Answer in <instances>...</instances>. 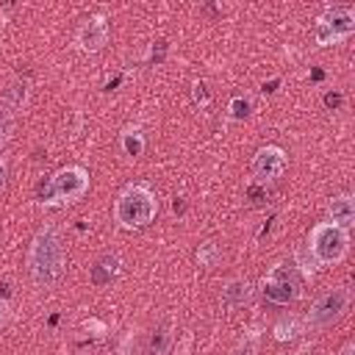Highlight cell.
<instances>
[{"label":"cell","instance_id":"8fae6325","mask_svg":"<svg viewBox=\"0 0 355 355\" xmlns=\"http://www.w3.org/2000/svg\"><path fill=\"white\" fill-rule=\"evenodd\" d=\"M252 300V286H250V280H244V277H233L225 288H222V302L227 305V308H241L244 302H250Z\"/></svg>","mask_w":355,"mask_h":355},{"label":"cell","instance_id":"d6986e66","mask_svg":"<svg viewBox=\"0 0 355 355\" xmlns=\"http://www.w3.org/2000/svg\"><path fill=\"white\" fill-rule=\"evenodd\" d=\"M230 355H258V341H255V336L241 338V341L230 349Z\"/></svg>","mask_w":355,"mask_h":355},{"label":"cell","instance_id":"52a82bcc","mask_svg":"<svg viewBox=\"0 0 355 355\" xmlns=\"http://www.w3.org/2000/svg\"><path fill=\"white\" fill-rule=\"evenodd\" d=\"M261 291H263V297H266L269 302H275V305H288V302L300 300L302 283H300V277H297V272H294L291 266L277 263V266H272L269 275L263 277V288H261Z\"/></svg>","mask_w":355,"mask_h":355},{"label":"cell","instance_id":"ba28073f","mask_svg":"<svg viewBox=\"0 0 355 355\" xmlns=\"http://www.w3.org/2000/svg\"><path fill=\"white\" fill-rule=\"evenodd\" d=\"M286 172V150L277 144H263L252 155V178L258 183H272Z\"/></svg>","mask_w":355,"mask_h":355},{"label":"cell","instance_id":"44dd1931","mask_svg":"<svg viewBox=\"0 0 355 355\" xmlns=\"http://www.w3.org/2000/svg\"><path fill=\"white\" fill-rule=\"evenodd\" d=\"M8 139H11V119L0 111V147H6Z\"/></svg>","mask_w":355,"mask_h":355},{"label":"cell","instance_id":"603a6c76","mask_svg":"<svg viewBox=\"0 0 355 355\" xmlns=\"http://www.w3.org/2000/svg\"><path fill=\"white\" fill-rule=\"evenodd\" d=\"M6 180H8V161L0 155V191L6 189Z\"/></svg>","mask_w":355,"mask_h":355},{"label":"cell","instance_id":"cb8c5ba5","mask_svg":"<svg viewBox=\"0 0 355 355\" xmlns=\"http://www.w3.org/2000/svg\"><path fill=\"white\" fill-rule=\"evenodd\" d=\"M194 100L202 103V105L208 103V94H205V86H202V83H194Z\"/></svg>","mask_w":355,"mask_h":355},{"label":"cell","instance_id":"9a60e30c","mask_svg":"<svg viewBox=\"0 0 355 355\" xmlns=\"http://www.w3.org/2000/svg\"><path fill=\"white\" fill-rule=\"evenodd\" d=\"M300 330H302L300 319L288 316V319H280V322L275 324V338H277V341H288V338H294Z\"/></svg>","mask_w":355,"mask_h":355},{"label":"cell","instance_id":"30bf717a","mask_svg":"<svg viewBox=\"0 0 355 355\" xmlns=\"http://www.w3.org/2000/svg\"><path fill=\"white\" fill-rule=\"evenodd\" d=\"M327 222H333V225H338V227H349L352 222H355V200H352V194H336L333 200H330V205H327Z\"/></svg>","mask_w":355,"mask_h":355},{"label":"cell","instance_id":"6da1fadb","mask_svg":"<svg viewBox=\"0 0 355 355\" xmlns=\"http://www.w3.org/2000/svg\"><path fill=\"white\" fill-rule=\"evenodd\" d=\"M64 239L53 225H44L33 233L28 247V272L39 288H50L64 275Z\"/></svg>","mask_w":355,"mask_h":355},{"label":"cell","instance_id":"ac0fdd59","mask_svg":"<svg viewBox=\"0 0 355 355\" xmlns=\"http://www.w3.org/2000/svg\"><path fill=\"white\" fill-rule=\"evenodd\" d=\"M6 103L11 108H22L25 105V80L22 83H14L8 92H6Z\"/></svg>","mask_w":355,"mask_h":355},{"label":"cell","instance_id":"5b68a950","mask_svg":"<svg viewBox=\"0 0 355 355\" xmlns=\"http://www.w3.org/2000/svg\"><path fill=\"white\" fill-rule=\"evenodd\" d=\"M352 31H355V11L349 6H330L316 17L313 39H316V44L327 47V44H338V42L349 39Z\"/></svg>","mask_w":355,"mask_h":355},{"label":"cell","instance_id":"e0dca14e","mask_svg":"<svg viewBox=\"0 0 355 355\" xmlns=\"http://www.w3.org/2000/svg\"><path fill=\"white\" fill-rule=\"evenodd\" d=\"M294 261H297V266L305 272V275H313L316 272V261H313V255L308 252V247H297V252H294Z\"/></svg>","mask_w":355,"mask_h":355},{"label":"cell","instance_id":"7c38bea8","mask_svg":"<svg viewBox=\"0 0 355 355\" xmlns=\"http://www.w3.org/2000/svg\"><path fill=\"white\" fill-rule=\"evenodd\" d=\"M119 147H122L125 155L139 158V155L144 153V133H141V128H139V125H128V128L119 133Z\"/></svg>","mask_w":355,"mask_h":355},{"label":"cell","instance_id":"8992f818","mask_svg":"<svg viewBox=\"0 0 355 355\" xmlns=\"http://www.w3.org/2000/svg\"><path fill=\"white\" fill-rule=\"evenodd\" d=\"M349 300H352V294L347 286H336V288L324 291L322 297H316V302L311 305V311L305 316L308 327L311 330H327L330 324H336L349 311Z\"/></svg>","mask_w":355,"mask_h":355},{"label":"cell","instance_id":"5bb4252c","mask_svg":"<svg viewBox=\"0 0 355 355\" xmlns=\"http://www.w3.org/2000/svg\"><path fill=\"white\" fill-rule=\"evenodd\" d=\"M219 258H222V252H219V244H216V241L200 244V250H197V263H200V266H216Z\"/></svg>","mask_w":355,"mask_h":355},{"label":"cell","instance_id":"d4e9b609","mask_svg":"<svg viewBox=\"0 0 355 355\" xmlns=\"http://www.w3.org/2000/svg\"><path fill=\"white\" fill-rule=\"evenodd\" d=\"M352 352H355V347H352V344H347V347L341 349V355H352Z\"/></svg>","mask_w":355,"mask_h":355},{"label":"cell","instance_id":"7a4b0ae2","mask_svg":"<svg viewBox=\"0 0 355 355\" xmlns=\"http://www.w3.org/2000/svg\"><path fill=\"white\" fill-rule=\"evenodd\" d=\"M158 214V197L147 183H128L114 202V219L125 230H139L150 225Z\"/></svg>","mask_w":355,"mask_h":355},{"label":"cell","instance_id":"3957f363","mask_svg":"<svg viewBox=\"0 0 355 355\" xmlns=\"http://www.w3.org/2000/svg\"><path fill=\"white\" fill-rule=\"evenodd\" d=\"M86 191H89V172L78 164H69L50 175V180L42 189V205L64 208V205L78 202Z\"/></svg>","mask_w":355,"mask_h":355},{"label":"cell","instance_id":"9c48e42d","mask_svg":"<svg viewBox=\"0 0 355 355\" xmlns=\"http://www.w3.org/2000/svg\"><path fill=\"white\" fill-rule=\"evenodd\" d=\"M108 36H111V28H108V19L103 14H92L80 22L78 33H75V42L83 53H97L108 44Z\"/></svg>","mask_w":355,"mask_h":355},{"label":"cell","instance_id":"7402d4cb","mask_svg":"<svg viewBox=\"0 0 355 355\" xmlns=\"http://www.w3.org/2000/svg\"><path fill=\"white\" fill-rule=\"evenodd\" d=\"M8 316H11V305H8V300L0 297V327L8 322Z\"/></svg>","mask_w":355,"mask_h":355},{"label":"cell","instance_id":"277c9868","mask_svg":"<svg viewBox=\"0 0 355 355\" xmlns=\"http://www.w3.org/2000/svg\"><path fill=\"white\" fill-rule=\"evenodd\" d=\"M305 247L319 266H333V263L344 261V255L349 250V233L333 222H316L311 227Z\"/></svg>","mask_w":355,"mask_h":355},{"label":"cell","instance_id":"ffe728a7","mask_svg":"<svg viewBox=\"0 0 355 355\" xmlns=\"http://www.w3.org/2000/svg\"><path fill=\"white\" fill-rule=\"evenodd\" d=\"M166 341H169V333H166V330H158V333L153 336V344H150L153 355H164V349H166Z\"/></svg>","mask_w":355,"mask_h":355},{"label":"cell","instance_id":"2e32d148","mask_svg":"<svg viewBox=\"0 0 355 355\" xmlns=\"http://www.w3.org/2000/svg\"><path fill=\"white\" fill-rule=\"evenodd\" d=\"M250 108H252L250 97L236 94V97L230 100V105H227V116H230V119H244V116H250Z\"/></svg>","mask_w":355,"mask_h":355},{"label":"cell","instance_id":"4fadbf2b","mask_svg":"<svg viewBox=\"0 0 355 355\" xmlns=\"http://www.w3.org/2000/svg\"><path fill=\"white\" fill-rule=\"evenodd\" d=\"M116 272H119V255L105 252V255L92 266V280H94L97 286H103V283H111V277H116Z\"/></svg>","mask_w":355,"mask_h":355},{"label":"cell","instance_id":"484cf974","mask_svg":"<svg viewBox=\"0 0 355 355\" xmlns=\"http://www.w3.org/2000/svg\"><path fill=\"white\" fill-rule=\"evenodd\" d=\"M291 355H302V352H291Z\"/></svg>","mask_w":355,"mask_h":355}]
</instances>
